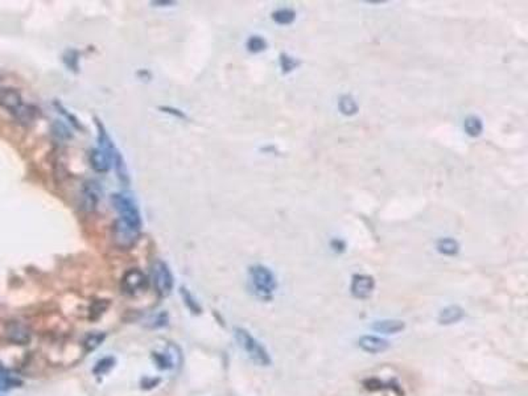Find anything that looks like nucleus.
<instances>
[{"label": "nucleus", "mask_w": 528, "mask_h": 396, "mask_svg": "<svg viewBox=\"0 0 528 396\" xmlns=\"http://www.w3.org/2000/svg\"><path fill=\"white\" fill-rule=\"evenodd\" d=\"M465 317V310L458 307V305H449L447 308L442 309L439 313V324L440 325H453L457 324L462 318Z\"/></svg>", "instance_id": "nucleus-12"}, {"label": "nucleus", "mask_w": 528, "mask_h": 396, "mask_svg": "<svg viewBox=\"0 0 528 396\" xmlns=\"http://www.w3.org/2000/svg\"><path fill=\"white\" fill-rule=\"evenodd\" d=\"M464 128H465V131H467L469 136L475 138V136L481 135V132L484 130V124H482V121L478 116L469 115L467 119H465V122H464Z\"/></svg>", "instance_id": "nucleus-15"}, {"label": "nucleus", "mask_w": 528, "mask_h": 396, "mask_svg": "<svg viewBox=\"0 0 528 396\" xmlns=\"http://www.w3.org/2000/svg\"><path fill=\"white\" fill-rule=\"evenodd\" d=\"M102 189L99 186V183L94 180H88L82 188V196H83V206L88 210H94L97 206L101 197H102Z\"/></svg>", "instance_id": "nucleus-10"}, {"label": "nucleus", "mask_w": 528, "mask_h": 396, "mask_svg": "<svg viewBox=\"0 0 528 396\" xmlns=\"http://www.w3.org/2000/svg\"><path fill=\"white\" fill-rule=\"evenodd\" d=\"M338 107H340L341 113L345 115H354L358 111V105H357L355 99L352 96H342L340 98Z\"/></svg>", "instance_id": "nucleus-17"}, {"label": "nucleus", "mask_w": 528, "mask_h": 396, "mask_svg": "<svg viewBox=\"0 0 528 396\" xmlns=\"http://www.w3.org/2000/svg\"><path fill=\"white\" fill-rule=\"evenodd\" d=\"M436 247H437V251L442 255L455 256L457 255L460 251V245L453 238H442L437 242Z\"/></svg>", "instance_id": "nucleus-14"}, {"label": "nucleus", "mask_w": 528, "mask_h": 396, "mask_svg": "<svg viewBox=\"0 0 528 396\" xmlns=\"http://www.w3.org/2000/svg\"><path fill=\"white\" fill-rule=\"evenodd\" d=\"M111 203H113L115 210L118 211V214H119V218L116 220V222L122 223L130 229L141 231V225H143L141 210H139V206H138L136 200L133 198L132 194H113L111 196Z\"/></svg>", "instance_id": "nucleus-1"}, {"label": "nucleus", "mask_w": 528, "mask_h": 396, "mask_svg": "<svg viewBox=\"0 0 528 396\" xmlns=\"http://www.w3.org/2000/svg\"><path fill=\"white\" fill-rule=\"evenodd\" d=\"M181 296H183L186 308L189 309L191 312H193L194 315H200L201 313V305L198 304L197 300L194 299L193 295L189 292V290H186L185 287H183L181 288Z\"/></svg>", "instance_id": "nucleus-18"}, {"label": "nucleus", "mask_w": 528, "mask_h": 396, "mask_svg": "<svg viewBox=\"0 0 528 396\" xmlns=\"http://www.w3.org/2000/svg\"><path fill=\"white\" fill-rule=\"evenodd\" d=\"M103 340H105V335H102V333H91V335H88V337L85 338V341H83L85 350H86V352H93V350H96L98 346H99L101 343L103 342Z\"/></svg>", "instance_id": "nucleus-21"}, {"label": "nucleus", "mask_w": 528, "mask_h": 396, "mask_svg": "<svg viewBox=\"0 0 528 396\" xmlns=\"http://www.w3.org/2000/svg\"><path fill=\"white\" fill-rule=\"evenodd\" d=\"M0 107L9 110L14 114H18L24 107L20 91L14 88H0Z\"/></svg>", "instance_id": "nucleus-8"}, {"label": "nucleus", "mask_w": 528, "mask_h": 396, "mask_svg": "<svg viewBox=\"0 0 528 396\" xmlns=\"http://www.w3.org/2000/svg\"><path fill=\"white\" fill-rule=\"evenodd\" d=\"M16 382L12 378V375H9V371L4 369V366L1 365L0 362V386L3 385H15Z\"/></svg>", "instance_id": "nucleus-25"}, {"label": "nucleus", "mask_w": 528, "mask_h": 396, "mask_svg": "<svg viewBox=\"0 0 528 396\" xmlns=\"http://www.w3.org/2000/svg\"><path fill=\"white\" fill-rule=\"evenodd\" d=\"M53 132L61 138V139H69L71 136V132L68 130V127L65 124H62L61 122L56 121V123L53 124Z\"/></svg>", "instance_id": "nucleus-23"}, {"label": "nucleus", "mask_w": 528, "mask_h": 396, "mask_svg": "<svg viewBox=\"0 0 528 396\" xmlns=\"http://www.w3.org/2000/svg\"><path fill=\"white\" fill-rule=\"evenodd\" d=\"M234 337L239 347L246 352L247 357L254 362L258 366H270L271 365V357L270 352L264 347L262 343L256 340L254 335L243 328H235L234 329Z\"/></svg>", "instance_id": "nucleus-2"}, {"label": "nucleus", "mask_w": 528, "mask_h": 396, "mask_svg": "<svg viewBox=\"0 0 528 396\" xmlns=\"http://www.w3.org/2000/svg\"><path fill=\"white\" fill-rule=\"evenodd\" d=\"M152 4H166V6H168V4H175V1H153Z\"/></svg>", "instance_id": "nucleus-29"}, {"label": "nucleus", "mask_w": 528, "mask_h": 396, "mask_svg": "<svg viewBox=\"0 0 528 396\" xmlns=\"http://www.w3.org/2000/svg\"><path fill=\"white\" fill-rule=\"evenodd\" d=\"M54 105H56V107H57V110H59V111H60L61 114L65 115V116H66V118H68V119L71 121V123L74 124V126H77V127H79L78 121H77V119H76V118H74L73 115L69 114V113H68V110H65V108L62 107L61 103H59V102H54Z\"/></svg>", "instance_id": "nucleus-26"}, {"label": "nucleus", "mask_w": 528, "mask_h": 396, "mask_svg": "<svg viewBox=\"0 0 528 396\" xmlns=\"http://www.w3.org/2000/svg\"><path fill=\"white\" fill-rule=\"evenodd\" d=\"M160 110H164V113H167V114L175 115V116H178V118H185L184 113H181L180 110L173 108V107H160Z\"/></svg>", "instance_id": "nucleus-27"}, {"label": "nucleus", "mask_w": 528, "mask_h": 396, "mask_svg": "<svg viewBox=\"0 0 528 396\" xmlns=\"http://www.w3.org/2000/svg\"><path fill=\"white\" fill-rule=\"evenodd\" d=\"M96 124H97L98 128L99 148H102L108 155V158L111 160V164H114L115 171H116L119 178L124 183H128V172H127V167H126V163H124V158L122 153H121V151L116 148L114 141H111L110 135L106 131L105 126L97 118H96Z\"/></svg>", "instance_id": "nucleus-3"}, {"label": "nucleus", "mask_w": 528, "mask_h": 396, "mask_svg": "<svg viewBox=\"0 0 528 396\" xmlns=\"http://www.w3.org/2000/svg\"><path fill=\"white\" fill-rule=\"evenodd\" d=\"M250 279L256 293L264 299L270 298L278 288V282L273 271L262 264H255L250 268Z\"/></svg>", "instance_id": "nucleus-4"}, {"label": "nucleus", "mask_w": 528, "mask_h": 396, "mask_svg": "<svg viewBox=\"0 0 528 396\" xmlns=\"http://www.w3.org/2000/svg\"><path fill=\"white\" fill-rule=\"evenodd\" d=\"M372 330L382 333V335H397L402 333L405 329V323L402 320L395 318H385L372 323Z\"/></svg>", "instance_id": "nucleus-11"}, {"label": "nucleus", "mask_w": 528, "mask_h": 396, "mask_svg": "<svg viewBox=\"0 0 528 396\" xmlns=\"http://www.w3.org/2000/svg\"><path fill=\"white\" fill-rule=\"evenodd\" d=\"M358 346L361 347L363 352H369V354H382V352H387L391 345H390L387 340H385L382 337L366 335H362L361 338L358 340Z\"/></svg>", "instance_id": "nucleus-9"}, {"label": "nucleus", "mask_w": 528, "mask_h": 396, "mask_svg": "<svg viewBox=\"0 0 528 396\" xmlns=\"http://www.w3.org/2000/svg\"><path fill=\"white\" fill-rule=\"evenodd\" d=\"M114 365L115 358H113V357H105V358L99 360V361L96 363V366H94V369H93V372H94L96 375H105V374H107L110 370L114 367Z\"/></svg>", "instance_id": "nucleus-20"}, {"label": "nucleus", "mask_w": 528, "mask_h": 396, "mask_svg": "<svg viewBox=\"0 0 528 396\" xmlns=\"http://www.w3.org/2000/svg\"><path fill=\"white\" fill-rule=\"evenodd\" d=\"M374 290H375V280L372 276L363 275V273H357L352 276L350 290L355 299H369Z\"/></svg>", "instance_id": "nucleus-7"}, {"label": "nucleus", "mask_w": 528, "mask_h": 396, "mask_svg": "<svg viewBox=\"0 0 528 396\" xmlns=\"http://www.w3.org/2000/svg\"><path fill=\"white\" fill-rule=\"evenodd\" d=\"M332 247L335 248V251H338V247H341V250H343V248H345V243H343L342 240L335 239V240L332 242Z\"/></svg>", "instance_id": "nucleus-28"}, {"label": "nucleus", "mask_w": 528, "mask_h": 396, "mask_svg": "<svg viewBox=\"0 0 528 396\" xmlns=\"http://www.w3.org/2000/svg\"><path fill=\"white\" fill-rule=\"evenodd\" d=\"M88 160H90V166L93 167V169L101 173H105L111 168V160L108 158V155L99 147L91 150Z\"/></svg>", "instance_id": "nucleus-13"}, {"label": "nucleus", "mask_w": 528, "mask_h": 396, "mask_svg": "<svg viewBox=\"0 0 528 396\" xmlns=\"http://www.w3.org/2000/svg\"><path fill=\"white\" fill-rule=\"evenodd\" d=\"M148 280L146 273L141 271L139 268H131L122 278V290L126 295L135 296L147 288Z\"/></svg>", "instance_id": "nucleus-6"}, {"label": "nucleus", "mask_w": 528, "mask_h": 396, "mask_svg": "<svg viewBox=\"0 0 528 396\" xmlns=\"http://www.w3.org/2000/svg\"><path fill=\"white\" fill-rule=\"evenodd\" d=\"M273 19L275 23L280 26H288L296 19V12L290 9H276L273 14Z\"/></svg>", "instance_id": "nucleus-16"}, {"label": "nucleus", "mask_w": 528, "mask_h": 396, "mask_svg": "<svg viewBox=\"0 0 528 396\" xmlns=\"http://www.w3.org/2000/svg\"><path fill=\"white\" fill-rule=\"evenodd\" d=\"M0 387H1V386H0Z\"/></svg>", "instance_id": "nucleus-30"}, {"label": "nucleus", "mask_w": 528, "mask_h": 396, "mask_svg": "<svg viewBox=\"0 0 528 396\" xmlns=\"http://www.w3.org/2000/svg\"><path fill=\"white\" fill-rule=\"evenodd\" d=\"M247 49L251 53L263 52L267 49V41L264 40L262 36H251L247 40Z\"/></svg>", "instance_id": "nucleus-19"}, {"label": "nucleus", "mask_w": 528, "mask_h": 396, "mask_svg": "<svg viewBox=\"0 0 528 396\" xmlns=\"http://www.w3.org/2000/svg\"><path fill=\"white\" fill-rule=\"evenodd\" d=\"M280 65H282L283 73H290V71L296 69L300 65V61L295 60L293 57H290L288 54H284L283 53L280 56Z\"/></svg>", "instance_id": "nucleus-22"}, {"label": "nucleus", "mask_w": 528, "mask_h": 396, "mask_svg": "<svg viewBox=\"0 0 528 396\" xmlns=\"http://www.w3.org/2000/svg\"><path fill=\"white\" fill-rule=\"evenodd\" d=\"M151 276L155 290L160 298H167L171 295L175 287V278L171 271L169 265L161 259H156L152 268H151Z\"/></svg>", "instance_id": "nucleus-5"}, {"label": "nucleus", "mask_w": 528, "mask_h": 396, "mask_svg": "<svg viewBox=\"0 0 528 396\" xmlns=\"http://www.w3.org/2000/svg\"><path fill=\"white\" fill-rule=\"evenodd\" d=\"M64 61L71 69H76L78 66V53L76 51H68L64 56Z\"/></svg>", "instance_id": "nucleus-24"}]
</instances>
